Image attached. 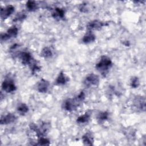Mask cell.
Wrapping results in <instances>:
<instances>
[{
    "label": "cell",
    "mask_w": 146,
    "mask_h": 146,
    "mask_svg": "<svg viewBox=\"0 0 146 146\" xmlns=\"http://www.w3.org/2000/svg\"><path fill=\"white\" fill-rule=\"evenodd\" d=\"M104 26H106V23L104 22L99 21V20H94L90 22L87 25V31L92 30H98L101 29Z\"/></svg>",
    "instance_id": "52a82bcc"
},
{
    "label": "cell",
    "mask_w": 146,
    "mask_h": 146,
    "mask_svg": "<svg viewBox=\"0 0 146 146\" xmlns=\"http://www.w3.org/2000/svg\"><path fill=\"white\" fill-rule=\"evenodd\" d=\"M30 67L31 71V73L33 74L37 73L40 70V67H39V66L38 65V64L35 60L33 61V62L30 65Z\"/></svg>",
    "instance_id": "44dd1931"
},
{
    "label": "cell",
    "mask_w": 146,
    "mask_h": 146,
    "mask_svg": "<svg viewBox=\"0 0 146 146\" xmlns=\"http://www.w3.org/2000/svg\"><path fill=\"white\" fill-rule=\"evenodd\" d=\"M14 7L13 5H8L1 9V18L5 19L10 16L14 11Z\"/></svg>",
    "instance_id": "30bf717a"
},
{
    "label": "cell",
    "mask_w": 146,
    "mask_h": 146,
    "mask_svg": "<svg viewBox=\"0 0 146 146\" xmlns=\"http://www.w3.org/2000/svg\"><path fill=\"white\" fill-rule=\"evenodd\" d=\"M79 10L83 13L87 12L88 10V8L87 3H83V4L80 5V6L79 7Z\"/></svg>",
    "instance_id": "d4e9b609"
},
{
    "label": "cell",
    "mask_w": 146,
    "mask_h": 146,
    "mask_svg": "<svg viewBox=\"0 0 146 146\" xmlns=\"http://www.w3.org/2000/svg\"><path fill=\"white\" fill-rule=\"evenodd\" d=\"M68 77H67L63 72L61 71L59 74L58 77L55 80V84L58 86H62L65 84L68 81Z\"/></svg>",
    "instance_id": "5bb4252c"
},
{
    "label": "cell",
    "mask_w": 146,
    "mask_h": 146,
    "mask_svg": "<svg viewBox=\"0 0 146 146\" xmlns=\"http://www.w3.org/2000/svg\"><path fill=\"white\" fill-rule=\"evenodd\" d=\"M109 117V113L107 111L100 112L97 116V120L99 123H103L106 121Z\"/></svg>",
    "instance_id": "d6986e66"
},
{
    "label": "cell",
    "mask_w": 146,
    "mask_h": 146,
    "mask_svg": "<svg viewBox=\"0 0 146 146\" xmlns=\"http://www.w3.org/2000/svg\"><path fill=\"white\" fill-rule=\"evenodd\" d=\"M139 84H140V81H139L138 77L135 76V77L132 78V79L131 80V82H130V86L132 88H137L139 87Z\"/></svg>",
    "instance_id": "7402d4cb"
},
{
    "label": "cell",
    "mask_w": 146,
    "mask_h": 146,
    "mask_svg": "<svg viewBox=\"0 0 146 146\" xmlns=\"http://www.w3.org/2000/svg\"><path fill=\"white\" fill-rule=\"evenodd\" d=\"M95 39L96 36L94 34H93L91 31H87V32L82 38V42L86 44L90 43L91 42H93L95 40Z\"/></svg>",
    "instance_id": "4fadbf2b"
},
{
    "label": "cell",
    "mask_w": 146,
    "mask_h": 146,
    "mask_svg": "<svg viewBox=\"0 0 146 146\" xmlns=\"http://www.w3.org/2000/svg\"><path fill=\"white\" fill-rule=\"evenodd\" d=\"M83 143L86 145H92L94 143V137L91 133L86 132L82 137Z\"/></svg>",
    "instance_id": "7c38bea8"
},
{
    "label": "cell",
    "mask_w": 146,
    "mask_h": 146,
    "mask_svg": "<svg viewBox=\"0 0 146 146\" xmlns=\"http://www.w3.org/2000/svg\"><path fill=\"white\" fill-rule=\"evenodd\" d=\"M38 145H48L50 144V140L44 137V136H41L38 137Z\"/></svg>",
    "instance_id": "603a6c76"
},
{
    "label": "cell",
    "mask_w": 146,
    "mask_h": 146,
    "mask_svg": "<svg viewBox=\"0 0 146 146\" xmlns=\"http://www.w3.org/2000/svg\"><path fill=\"white\" fill-rule=\"evenodd\" d=\"M26 18V15L24 12H21L17 14L15 17L14 18L13 21L14 22H18V21H21L25 19Z\"/></svg>",
    "instance_id": "cb8c5ba5"
},
{
    "label": "cell",
    "mask_w": 146,
    "mask_h": 146,
    "mask_svg": "<svg viewBox=\"0 0 146 146\" xmlns=\"http://www.w3.org/2000/svg\"><path fill=\"white\" fill-rule=\"evenodd\" d=\"M133 106L135 108L141 111L145 110V99L142 96H137L133 100Z\"/></svg>",
    "instance_id": "ba28073f"
},
{
    "label": "cell",
    "mask_w": 146,
    "mask_h": 146,
    "mask_svg": "<svg viewBox=\"0 0 146 146\" xmlns=\"http://www.w3.org/2000/svg\"><path fill=\"white\" fill-rule=\"evenodd\" d=\"M99 82V76L93 73L88 75L84 80V84L86 87L97 86Z\"/></svg>",
    "instance_id": "277c9868"
},
{
    "label": "cell",
    "mask_w": 146,
    "mask_h": 146,
    "mask_svg": "<svg viewBox=\"0 0 146 146\" xmlns=\"http://www.w3.org/2000/svg\"><path fill=\"white\" fill-rule=\"evenodd\" d=\"M26 6L27 10H29V11H34L38 9V4L35 1H27Z\"/></svg>",
    "instance_id": "ffe728a7"
},
{
    "label": "cell",
    "mask_w": 146,
    "mask_h": 146,
    "mask_svg": "<svg viewBox=\"0 0 146 146\" xmlns=\"http://www.w3.org/2000/svg\"><path fill=\"white\" fill-rule=\"evenodd\" d=\"M112 66V62L111 59L106 55H102L99 62L96 63L95 67L102 75L106 76V74Z\"/></svg>",
    "instance_id": "7a4b0ae2"
},
{
    "label": "cell",
    "mask_w": 146,
    "mask_h": 146,
    "mask_svg": "<svg viewBox=\"0 0 146 146\" xmlns=\"http://www.w3.org/2000/svg\"><path fill=\"white\" fill-rule=\"evenodd\" d=\"M18 33V28L13 26L9 28L6 33L1 34V39L2 41H6L10 38H15L17 36Z\"/></svg>",
    "instance_id": "5b68a950"
},
{
    "label": "cell",
    "mask_w": 146,
    "mask_h": 146,
    "mask_svg": "<svg viewBox=\"0 0 146 146\" xmlns=\"http://www.w3.org/2000/svg\"><path fill=\"white\" fill-rule=\"evenodd\" d=\"M40 55L46 59L50 58L53 55L52 50L50 47H44L40 52Z\"/></svg>",
    "instance_id": "e0dca14e"
},
{
    "label": "cell",
    "mask_w": 146,
    "mask_h": 146,
    "mask_svg": "<svg viewBox=\"0 0 146 146\" xmlns=\"http://www.w3.org/2000/svg\"><path fill=\"white\" fill-rule=\"evenodd\" d=\"M91 117V113L87 112L84 114L80 115L77 118L76 121L79 124H86L88 122Z\"/></svg>",
    "instance_id": "9a60e30c"
},
{
    "label": "cell",
    "mask_w": 146,
    "mask_h": 146,
    "mask_svg": "<svg viewBox=\"0 0 146 146\" xmlns=\"http://www.w3.org/2000/svg\"><path fill=\"white\" fill-rule=\"evenodd\" d=\"M19 58L22 63L24 65H30L34 60L31 54L28 51H22L19 53Z\"/></svg>",
    "instance_id": "8992f818"
},
{
    "label": "cell",
    "mask_w": 146,
    "mask_h": 146,
    "mask_svg": "<svg viewBox=\"0 0 146 146\" xmlns=\"http://www.w3.org/2000/svg\"><path fill=\"white\" fill-rule=\"evenodd\" d=\"M52 16L55 19H63L64 17V11L61 8L56 7L54 9V12L52 13Z\"/></svg>",
    "instance_id": "2e32d148"
},
{
    "label": "cell",
    "mask_w": 146,
    "mask_h": 146,
    "mask_svg": "<svg viewBox=\"0 0 146 146\" xmlns=\"http://www.w3.org/2000/svg\"><path fill=\"white\" fill-rule=\"evenodd\" d=\"M17 117L15 115L9 113L6 115L2 116L1 118V124H9L14 122Z\"/></svg>",
    "instance_id": "8fae6325"
},
{
    "label": "cell",
    "mask_w": 146,
    "mask_h": 146,
    "mask_svg": "<svg viewBox=\"0 0 146 146\" xmlns=\"http://www.w3.org/2000/svg\"><path fill=\"white\" fill-rule=\"evenodd\" d=\"M2 89L7 93H11L17 90L14 80L10 76H6L2 83Z\"/></svg>",
    "instance_id": "3957f363"
},
{
    "label": "cell",
    "mask_w": 146,
    "mask_h": 146,
    "mask_svg": "<svg viewBox=\"0 0 146 146\" xmlns=\"http://www.w3.org/2000/svg\"><path fill=\"white\" fill-rule=\"evenodd\" d=\"M17 110L19 114L24 115L29 111V107L26 104L22 103L18 105Z\"/></svg>",
    "instance_id": "ac0fdd59"
},
{
    "label": "cell",
    "mask_w": 146,
    "mask_h": 146,
    "mask_svg": "<svg viewBox=\"0 0 146 146\" xmlns=\"http://www.w3.org/2000/svg\"><path fill=\"white\" fill-rule=\"evenodd\" d=\"M50 87L49 82L44 79H40L36 85L37 90L41 93H46Z\"/></svg>",
    "instance_id": "9c48e42d"
},
{
    "label": "cell",
    "mask_w": 146,
    "mask_h": 146,
    "mask_svg": "<svg viewBox=\"0 0 146 146\" xmlns=\"http://www.w3.org/2000/svg\"><path fill=\"white\" fill-rule=\"evenodd\" d=\"M85 94L83 91H81L76 97L74 98H68L65 100L63 103V108L67 111H72L75 110L78 107L85 99Z\"/></svg>",
    "instance_id": "6da1fadb"
}]
</instances>
